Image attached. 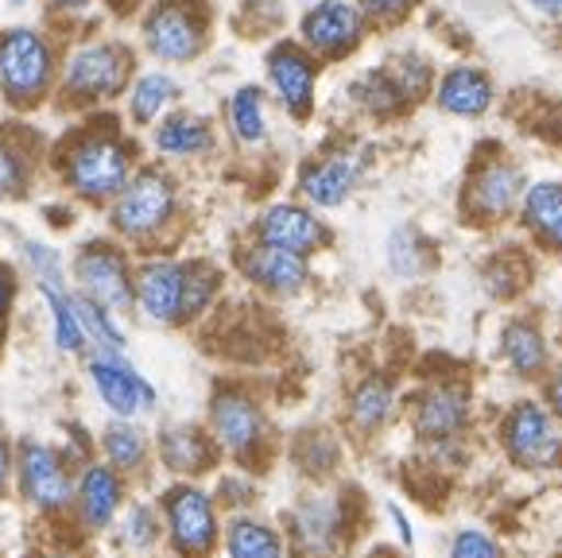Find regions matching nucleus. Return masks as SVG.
Here are the masks:
<instances>
[{
	"label": "nucleus",
	"mask_w": 562,
	"mask_h": 558,
	"mask_svg": "<svg viewBox=\"0 0 562 558\" xmlns=\"http://www.w3.org/2000/svg\"><path fill=\"white\" fill-rule=\"evenodd\" d=\"M140 167L136 144L113 113L98 109L86 113L63 140L50 148V171L58 187L86 205H109Z\"/></svg>",
	"instance_id": "f257e3e1"
},
{
	"label": "nucleus",
	"mask_w": 562,
	"mask_h": 558,
	"mask_svg": "<svg viewBox=\"0 0 562 558\" xmlns=\"http://www.w3.org/2000/svg\"><path fill=\"white\" fill-rule=\"evenodd\" d=\"M136 78V51L109 35H82L63 51L55 98L70 113H98L121 101Z\"/></svg>",
	"instance_id": "f03ea898"
},
{
	"label": "nucleus",
	"mask_w": 562,
	"mask_h": 558,
	"mask_svg": "<svg viewBox=\"0 0 562 558\" xmlns=\"http://www.w3.org/2000/svg\"><path fill=\"white\" fill-rule=\"evenodd\" d=\"M222 291V271L210 260H179V256H148L136 264V311L156 326H187Z\"/></svg>",
	"instance_id": "7ed1b4c3"
},
{
	"label": "nucleus",
	"mask_w": 562,
	"mask_h": 558,
	"mask_svg": "<svg viewBox=\"0 0 562 558\" xmlns=\"http://www.w3.org/2000/svg\"><path fill=\"white\" fill-rule=\"evenodd\" d=\"M182 210V182L167 164H140L124 190L105 205L109 233L124 245H156L175 230Z\"/></svg>",
	"instance_id": "20e7f679"
},
{
	"label": "nucleus",
	"mask_w": 562,
	"mask_h": 558,
	"mask_svg": "<svg viewBox=\"0 0 562 558\" xmlns=\"http://www.w3.org/2000/svg\"><path fill=\"white\" fill-rule=\"evenodd\" d=\"M63 51L47 32L12 24L0 32V101L16 113L43 109L58 90Z\"/></svg>",
	"instance_id": "39448f33"
},
{
	"label": "nucleus",
	"mask_w": 562,
	"mask_h": 558,
	"mask_svg": "<svg viewBox=\"0 0 562 558\" xmlns=\"http://www.w3.org/2000/svg\"><path fill=\"white\" fill-rule=\"evenodd\" d=\"M140 47L164 66H187L210 47L206 0H151L140 12Z\"/></svg>",
	"instance_id": "423d86ee"
},
{
	"label": "nucleus",
	"mask_w": 562,
	"mask_h": 558,
	"mask_svg": "<svg viewBox=\"0 0 562 558\" xmlns=\"http://www.w3.org/2000/svg\"><path fill=\"white\" fill-rule=\"evenodd\" d=\"M75 291L113 314L136 311V264L128 260V248L116 237H90L78 245L70 260Z\"/></svg>",
	"instance_id": "0eeeda50"
},
{
	"label": "nucleus",
	"mask_w": 562,
	"mask_h": 558,
	"mask_svg": "<svg viewBox=\"0 0 562 558\" xmlns=\"http://www.w3.org/2000/svg\"><path fill=\"white\" fill-rule=\"evenodd\" d=\"M427 93H430V66L427 58L412 55V51H404V55H396L384 66H372V70H364L349 86L353 105L361 113L376 116V121H392V116L407 113Z\"/></svg>",
	"instance_id": "6e6552de"
},
{
	"label": "nucleus",
	"mask_w": 562,
	"mask_h": 558,
	"mask_svg": "<svg viewBox=\"0 0 562 558\" xmlns=\"http://www.w3.org/2000/svg\"><path fill=\"white\" fill-rule=\"evenodd\" d=\"M524 171L513 156L505 152H496L493 156H481L473 164L470 179H465L462 190V214L465 222L473 225H501L520 210V198H524Z\"/></svg>",
	"instance_id": "1a4fd4ad"
},
{
	"label": "nucleus",
	"mask_w": 562,
	"mask_h": 558,
	"mask_svg": "<svg viewBox=\"0 0 562 558\" xmlns=\"http://www.w3.org/2000/svg\"><path fill=\"white\" fill-rule=\"evenodd\" d=\"M265 78L272 90L276 105L291 116V121H311L318 105V78H323V63L299 40H280L268 47L265 55Z\"/></svg>",
	"instance_id": "9d476101"
},
{
	"label": "nucleus",
	"mask_w": 562,
	"mask_h": 558,
	"mask_svg": "<svg viewBox=\"0 0 562 558\" xmlns=\"http://www.w3.org/2000/svg\"><path fill=\"white\" fill-rule=\"evenodd\" d=\"M361 175H364V152L357 148L353 140H338V144H326L323 152L303 159V167L295 175V190L315 210H338L361 187Z\"/></svg>",
	"instance_id": "9b49d317"
},
{
	"label": "nucleus",
	"mask_w": 562,
	"mask_h": 558,
	"mask_svg": "<svg viewBox=\"0 0 562 558\" xmlns=\"http://www.w3.org/2000/svg\"><path fill=\"white\" fill-rule=\"evenodd\" d=\"M501 443L520 469H559L562 466V431L551 408L536 400H520L501 418Z\"/></svg>",
	"instance_id": "f8f14e48"
},
{
	"label": "nucleus",
	"mask_w": 562,
	"mask_h": 558,
	"mask_svg": "<svg viewBox=\"0 0 562 558\" xmlns=\"http://www.w3.org/2000/svg\"><path fill=\"white\" fill-rule=\"evenodd\" d=\"M86 377H90L93 392H98V400L105 403V411L113 418H136L156 408L159 400L151 380L121 349H90Z\"/></svg>",
	"instance_id": "ddd939ff"
},
{
	"label": "nucleus",
	"mask_w": 562,
	"mask_h": 558,
	"mask_svg": "<svg viewBox=\"0 0 562 558\" xmlns=\"http://www.w3.org/2000/svg\"><path fill=\"white\" fill-rule=\"evenodd\" d=\"M369 35V20L361 16L353 0H315L299 16V43L318 63H341L349 58Z\"/></svg>",
	"instance_id": "4468645a"
},
{
	"label": "nucleus",
	"mask_w": 562,
	"mask_h": 558,
	"mask_svg": "<svg viewBox=\"0 0 562 558\" xmlns=\"http://www.w3.org/2000/svg\"><path fill=\"white\" fill-rule=\"evenodd\" d=\"M210 435H214L217 450L233 454L237 461H248L268 443V418L245 388L225 384L210 395Z\"/></svg>",
	"instance_id": "2eb2a0df"
},
{
	"label": "nucleus",
	"mask_w": 562,
	"mask_h": 558,
	"mask_svg": "<svg viewBox=\"0 0 562 558\" xmlns=\"http://www.w3.org/2000/svg\"><path fill=\"white\" fill-rule=\"evenodd\" d=\"M16 484L20 496L40 512H67L75 504V477L63 454L35 438L16 446Z\"/></svg>",
	"instance_id": "dca6fc26"
},
{
	"label": "nucleus",
	"mask_w": 562,
	"mask_h": 558,
	"mask_svg": "<svg viewBox=\"0 0 562 558\" xmlns=\"http://www.w3.org/2000/svg\"><path fill=\"white\" fill-rule=\"evenodd\" d=\"M164 527L171 547L187 558H206L217 543V504L199 484H171L164 493Z\"/></svg>",
	"instance_id": "f3484780"
},
{
	"label": "nucleus",
	"mask_w": 562,
	"mask_h": 558,
	"mask_svg": "<svg viewBox=\"0 0 562 558\" xmlns=\"http://www.w3.org/2000/svg\"><path fill=\"white\" fill-rule=\"evenodd\" d=\"M252 237L265 241V245L299 253V256H315L330 245L334 233H330V225L318 217L315 205L272 202V205H265L257 214V222H252Z\"/></svg>",
	"instance_id": "a211bd4d"
},
{
	"label": "nucleus",
	"mask_w": 562,
	"mask_h": 558,
	"mask_svg": "<svg viewBox=\"0 0 562 558\" xmlns=\"http://www.w3.org/2000/svg\"><path fill=\"white\" fill-rule=\"evenodd\" d=\"M237 268L252 288L268 291V295H299L311 283V256L265 245L257 237L237 253Z\"/></svg>",
	"instance_id": "6ab92c4d"
},
{
	"label": "nucleus",
	"mask_w": 562,
	"mask_h": 558,
	"mask_svg": "<svg viewBox=\"0 0 562 558\" xmlns=\"http://www.w3.org/2000/svg\"><path fill=\"white\" fill-rule=\"evenodd\" d=\"M217 148V129L210 116L194 113V109H171L164 121L151 124V152L167 164H191V159H206Z\"/></svg>",
	"instance_id": "aec40b11"
},
{
	"label": "nucleus",
	"mask_w": 562,
	"mask_h": 558,
	"mask_svg": "<svg viewBox=\"0 0 562 558\" xmlns=\"http://www.w3.org/2000/svg\"><path fill=\"white\" fill-rule=\"evenodd\" d=\"M470 423V395L458 384H435L415 395L412 403V427L427 443H450Z\"/></svg>",
	"instance_id": "412c9836"
},
{
	"label": "nucleus",
	"mask_w": 562,
	"mask_h": 558,
	"mask_svg": "<svg viewBox=\"0 0 562 558\" xmlns=\"http://www.w3.org/2000/svg\"><path fill=\"white\" fill-rule=\"evenodd\" d=\"M496 101V86L493 78L481 70V66H470V63H458V66H447L435 82V105L450 116H485Z\"/></svg>",
	"instance_id": "4be33fe9"
},
{
	"label": "nucleus",
	"mask_w": 562,
	"mask_h": 558,
	"mask_svg": "<svg viewBox=\"0 0 562 558\" xmlns=\"http://www.w3.org/2000/svg\"><path fill=\"white\" fill-rule=\"evenodd\" d=\"M341 527L346 520H341V504L334 496H306L291 512V535H295L299 550L311 558H330L338 550Z\"/></svg>",
	"instance_id": "5701e85b"
},
{
	"label": "nucleus",
	"mask_w": 562,
	"mask_h": 558,
	"mask_svg": "<svg viewBox=\"0 0 562 558\" xmlns=\"http://www.w3.org/2000/svg\"><path fill=\"white\" fill-rule=\"evenodd\" d=\"M156 454L175 477H199L217 461V443L194 423H167L156 435Z\"/></svg>",
	"instance_id": "b1692460"
},
{
	"label": "nucleus",
	"mask_w": 562,
	"mask_h": 558,
	"mask_svg": "<svg viewBox=\"0 0 562 558\" xmlns=\"http://www.w3.org/2000/svg\"><path fill=\"white\" fill-rule=\"evenodd\" d=\"M121 496H124V481L109 461H90L82 466L75 481V501L78 512H82V524L93 527V532H105L113 524L116 509H121Z\"/></svg>",
	"instance_id": "393cba45"
},
{
	"label": "nucleus",
	"mask_w": 562,
	"mask_h": 558,
	"mask_svg": "<svg viewBox=\"0 0 562 558\" xmlns=\"http://www.w3.org/2000/svg\"><path fill=\"white\" fill-rule=\"evenodd\" d=\"M182 101V82L167 70H136L133 86L124 93V116L133 129H151Z\"/></svg>",
	"instance_id": "a878e982"
},
{
	"label": "nucleus",
	"mask_w": 562,
	"mask_h": 558,
	"mask_svg": "<svg viewBox=\"0 0 562 558\" xmlns=\"http://www.w3.org/2000/svg\"><path fill=\"white\" fill-rule=\"evenodd\" d=\"M520 222L543 248L562 253V182L539 179L524 187L520 198Z\"/></svg>",
	"instance_id": "bb28decb"
},
{
	"label": "nucleus",
	"mask_w": 562,
	"mask_h": 558,
	"mask_svg": "<svg viewBox=\"0 0 562 558\" xmlns=\"http://www.w3.org/2000/svg\"><path fill=\"white\" fill-rule=\"evenodd\" d=\"M225 132L237 148H260L268 140V90L245 82L225 98Z\"/></svg>",
	"instance_id": "cd10ccee"
},
{
	"label": "nucleus",
	"mask_w": 562,
	"mask_h": 558,
	"mask_svg": "<svg viewBox=\"0 0 562 558\" xmlns=\"http://www.w3.org/2000/svg\"><path fill=\"white\" fill-rule=\"evenodd\" d=\"M501 349H505V361L513 365V372L520 380H536L547 369V337L536 322L513 319L501 334Z\"/></svg>",
	"instance_id": "c85d7f7f"
},
{
	"label": "nucleus",
	"mask_w": 562,
	"mask_h": 558,
	"mask_svg": "<svg viewBox=\"0 0 562 558\" xmlns=\"http://www.w3.org/2000/svg\"><path fill=\"white\" fill-rule=\"evenodd\" d=\"M392 411H396V388L384 377L361 380V384L353 388V395H349V423H353L361 435L381 431L392 418Z\"/></svg>",
	"instance_id": "c756f323"
},
{
	"label": "nucleus",
	"mask_w": 562,
	"mask_h": 558,
	"mask_svg": "<svg viewBox=\"0 0 562 558\" xmlns=\"http://www.w3.org/2000/svg\"><path fill=\"white\" fill-rule=\"evenodd\" d=\"M40 295H43V303H47L50 337H55L58 354H67V357L86 354V349H90V342H86V330H82V322H78L70 288H50V283H40Z\"/></svg>",
	"instance_id": "7c9ffc66"
},
{
	"label": "nucleus",
	"mask_w": 562,
	"mask_h": 558,
	"mask_svg": "<svg viewBox=\"0 0 562 558\" xmlns=\"http://www.w3.org/2000/svg\"><path fill=\"white\" fill-rule=\"evenodd\" d=\"M12 132L16 129L0 132V198H24L35 179L32 136H12Z\"/></svg>",
	"instance_id": "2f4dec72"
},
{
	"label": "nucleus",
	"mask_w": 562,
	"mask_h": 558,
	"mask_svg": "<svg viewBox=\"0 0 562 558\" xmlns=\"http://www.w3.org/2000/svg\"><path fill=\"white\" fill-rule=\"evenodd\" d=\"M101 454H105V461L116 473H136V469H144V461H148L151 443L133 418H113V423L101 431Z\"/></svg>",
	"instance_id": "473e14b6"
},
{
	"label": "nucleus",
	"mask_w": 562,
	"mask_h": 558,
	"mask_svg": "<svg viewBox=\"0 0 562 558\" xmlns=\"http://www.w3.org/2000/svg\"><path fill=\"white\" fill-rule=\"evenodd\" d=\"M225 550H229V558H283L280 535L248 516H237L225 527Z\"/></svg>",
	"instance_id": "72a5a7b5"
},
{
	"label": "nucleus",
	"mask_w": 562,
	"mask_h": 558,
	"mask_svg": "<svg viewBox=\"0 0 562 558\" xmlns=\"http://www.w3.org/2000/svg\"><path fill=\"white\" fill-rule=\"evenodd\" d=\"M70 299H75L78 322H82L90 349H121V354L128 349V334L121 330V322H116V314H113V311H105V306L93 303V299L78 295L75 288H70Z\"/></svg>",
	"instance_id": "f704fd0d"
},
{
	"label": "nucleus",
	"mask_w": 562,
	"mask_h": 558,
	"mask_svg": "<svg viewBox=\"0 0 562 558\" xmlns=\"http://www.w3.org/2000/svg\"><path fill=\"white\" fill-rule=\"evenodd\" d=\"M384 256H389V268L396 271L400 279H415L427 271L430 264V245L423 241V233L415 225H396L389 233V245H384Z\"/></svg>",
	"instance_id": "c9c22d12"
},
{
	"label": "nucleus",
	"mask_w": 562,
	"mask_h": 558,
	"mask_svg": "<svg viewBox=\"0 0 562 558\" xmlns=\"http://www.w3.org/2000/svg\"><path fill=\"white\" fill-rule=\"evenodd\" d=\"M20 253H24V264L32 268L35 283L67 288V264H63V253H58V248H50L47 241H24Z\"/></svg>",
	"instance_id": "e433bc0d"
},
{
	"label": "nucleus",
	"mask_w": 562,
	"mask_h": 558,
	"mask_svg": "<svg viewBox=\"0 0 562 558\" xmlns=\"http://www.w3.org/2000/svg\"><path fill=\"white\" fill-rule=\"evenodd\" d=\"M299 466L311 477H323L338 466V443H334L326 431H311V435L299 438Z\"/></svg>",
	"instance_id": "4c0bfd02"
},
{
	"label": "nucleus",
	"mask_w": 562,
	"mask_h": 558,
	"mask_svg": "<svg viewBox=\"0 0 562 558\" xmlns=\"http://www.w3.org/2000/svg\"><path fill=\"white\" fill-rule=\"evenodd\" d=\"M353 4L369 20V27H396L419 9L423 0H353Z\"/></svg>",
	"instance_id": "58836bf2"
},
{
	"label": "nucleus",
	"mask_w": 562,
	"mask_h": 558,
	"mask_svg": "<svg viewBox=\"0 0 562 558\" xmlns=\"http://www.w3.org/2000/svg\"><path fill=\"white\" fill-rule=\"evenodd\" d=\"M121 539L128 543V547H136V550H148L151 543L159 539V520H156V512H151L148 504H136V509L128 512V516H124Z\"/></svg>",
	"instance_id": "ea45409f"
},
{
	"label": "nucleus",
	"mask_w": 562,
	"mask_h": 558,
	"mask_svg": "<svg viewBox=\"0 0 562 558\" xmlns=\"http://www.w3.org/2000/svg\"><path fill=\"white\" fill-rule=\"evenodd\" d=\"M450 558H505V555H501V547H496L485 532H477V527H465V532L454 535Z\"/></svg>",
	"instance_id": "a19ab883"
},
{
	"label": "nucleus",
	"mask_w": 562,
	"mask_h": 558,
	"mask_svg": "<svg viewBox=\"0 0 562 558\" xmlns=\"http://www.w3.org/2000/svg\"><path fill=\"white\" fill-rule=\"evenodd\" d=\"M516 253L513 256H508V260H505V256H501V260H493V264H488V268H485V288L488 291H493V295H501V299H505V295H516V288H520V279H516Z\"/></svg>",
	"instance_id": "79ce46f5"
},
{
	"label": "nucleus",
	"mask_w": 562,
	"mask_h": 558,
	"mask_svg": "<svg viewBox=\"0 0 562 558\" xmlns=\"http://www.w3.org/2000/svg\"><path fill=\"white\" fill-rule=\"evenodd\" d=\"M217 496H222L225 504H233V509H237V504L252 501V496H257V489H252V481H248V477L233 473V477H225V481L217 484Z\"/></svg>",
	"instance_id": "37998d69"
},
{
	"label": "nucleus",
	"mask_w": 562,
	"mask_h": 558,
	"mask_svg": "<svg viewBox=\"0 0 562 558\" xmlns=\"http://www.w3.org/2000/svg\"><path fill=\"white\" fill-rule=\"evenodd\" d=\"M16 295H20V279H16V271H12L9 264L0 260V326L9 322L12 306H16Z\"/></svg>",
	"instance_id": "c03bdc74"
},
{
	"label": "nucleus",
	"mask_w": 562,
	"mask_h": 558,
	"mask_svg": "<svg viewBox=\"0 0 562 558\" xmlns=\"http://www.w3.org/2000/svg\"><path fill=\"white\" fill-rule=\"evenodd\" d=\"M101 0H47L50 16L58 20H70V24H78V20H86L93 9H98Z\"/></svg>",
	"instance_id": "a18cd8bd"
},
{
	"label": "nucleus",
	"mask_w": 562,
	"mask_h": 558,
	"mask_svg": "<svg viewBox=\"0 0 562 558\" xmlns=\"http://www.w3.org/2000/svg\"><path fill=\"white\" fill-rule=\"evenodd\" d=\"M12 477H16V450L4 435H0V496L12 489Z\"/></svg>",
	"instance_id": "49530a36"
},
{
	"label": "nucleus",
	"mask_w": 562,
	"mask_h": 558,
	"mask_svg": "<svg viewBox=\"0 0 562 558\" xmlns=\"http://www.w3.org/2000/svg\"><path fill=\"white\" fill-rule=\"evenodd\" d=\"M547 403H551V415L562 418V365L551 372V380H547Z\"/></svg>",
	"instance_id": "de8ad7c7"
},
{
	"label": "nucleus",
	"mask_w": 562,
	"mask_h": 558,
	"mask_svg": "<svg viewBox=\"0 0 562 558\" xmlns=\"http://www.w3.org/2000/svg\"><path fill=\"white\" fill-rule=\"evenodd\" d=\"M528 4L539 12V16H547V20H562V0H528Z\"/></svg>",
	"instance_id": "09e8293b"
},
{
	"label": "nucleus",
	"mask_w": 562,
	"mask_h": 558,
	"mask_svg": "<svg viewBox=\"0 0 562 558\" xmlns=\"http://www.w3.org/2000/svg\"><path fill=\"white\" fill-rule=\"evenodd\" d=\"M389 512H392V520H396V527H400V539H404V543H412L415 535H412V527H407V516H404V512L396 509V504H392Z\"/></svg>",
	"instance_id": "8fccbe9b"
},
{
	"label": "nucleus",
	"mask_w": 562,
	"mask_h": 558,
	"mask_svg": "<svg viewBox=\"0 0 562 558\" xmlns=\"http://www.w3.org/2000/svg\"><path fill=\"white\" fill-rule=\"evenodd\" d=\"M4 4H9V9H27L32 0H4Z\"/></svg>",
	"instance_id": "3c124183"
},
{
	"label": "nucleus",
	"mask_w": 562,
	"mask_h": 558,
	"mask_svg": "<svg viewBox=\"0 0 562 558\" xmlns=\"http://www.w3.org/2000/svg\"><path fill=\"white\" fill-rule=\"evenodd\" d=\"M109 4H128V0H109Z\"/></svg>",
	"instance_id": "603ef678"
}]
</instances>
